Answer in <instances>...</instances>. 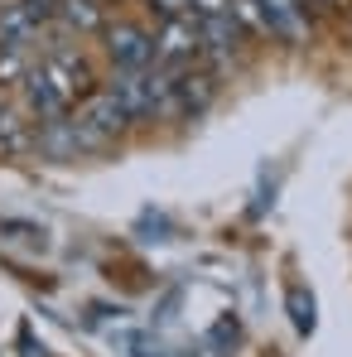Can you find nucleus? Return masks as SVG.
I'll list each match as a JSON object with an SVG mask.
<instances>
[{
	"mask_svg": "<svg viewBox=\"0 0 352 357\" xmlns=\"http://www.w3.org/2000/svg\"><path fill=\"white\" fill-rule=\"evenodd\" d=\"M54 24H63V29H68V34H77V39H87V34H102L112 20H107L102 0H59Z\"/></svg>",
	"mask_w": 352,
	"mask_h": 357,
	"instance_id": "nucleus-8",
	"label": "nucleus"
},
{
	"mask_svg": "<svg viewBox=\"0 0 352 357\" xmlns=\"http://www.w3.org/2000/svg\"><path fill=\"white\" fill-rule=\"evenodd\" d=\"M314 5H343V0H314Z\"/></svg>",
	"mask_w": 352,
	"mask_h": 357,
	"instance_id": "nucleus-15",
	"label": "nucleus"
},
{
	"mask_svg": "<svg viewBox=\"0 0 352 357\" xmlns=\"http://www.w3.org/2000/svg\"><path fill=\"white\" fill-rule=\"evenodd\" d=\"M20 348H24V357H49V348H44V343H34V333H29V328H20Z\"/></svg>",
	"mask_w": 352,
	"mask_h": 357,
	"instance_id": "nucleus-14",
	"label": "nucleus"
},
{
	"mask_svg": "<svg viewBox=\"0 0 352 357\" xmlns=\"http://www.w3.org/2000/svg\"><path fill=\"white\" fill-rule=\"evenodd\" d=\"M232 0H193V15H227Z\"/></svg>",
	"mask_w": 352,
	"mask_h": 357,
	"instance_id": "nucleus-13",
	"label": "nucleus"
},
{
	"mask_svg": "<svg viewBox=\"0 0 352 357\" xmlns=\"http://www.w3.org/2000/svg\"><path fill=\"white\" fill-rule=\"evenodd\" d=\"M222 343H232V348H236V319H222V324L213 328V348H222Z\"/></svg>",
	"mask_w": 352,
	"mask_h": 357,
	"instance_id": "nucleus-12",
	"label": "nucleus"
},
{
	"mask_svg": "<svg viewBox=\"0 0 352 357\" xmlns=\"http://www.w3.org/2000/svg\"><path fill=\"white\" fill-rule=\"evenodd\" d=\"M68 121H72V126H77V130L87 135L92 155L112 150L121 135H125V130L135 126V121H130V112L121 107V102L112 97V92H107V87H102V92H87V97H82V102H77V107L68 112Z\"/></svg>",
	"mask_w": 352,
	"mask_h": 357,
	"instance_id": "nucleus-1",
	"label": "nucleus"
},
{
	"mask_svg": "<svg viewBox=\"0 0 352 357\" xmlns=\"http://www.w3.org/2000/svg\"><path fill=\"white\" fill-rule=\"evenodd\" d=\"M285 309H290V324H294L299 338H309V333L319 328V304L309 295V285H290V290H285Z\"/></svg>",
	"mask_w": 352,
	"mask_h": 357,
	"instance_id": "nucleus-9",
	"label": "nucleus"
},
{
	"mask_svg": "<svg viewBox=\"0 0 352 357\" xmlns=\"http://www.w3.org/2000/svg\"><path fill=\"white\" fill-rule=\"evenodd\" d=\"M198 39H203V54L217 63H227L241 54V20H236L232 10L227 15H198Z\"/></svg>",
	"mask_w": 352,
	"mask_h": 357,
	"instance_id": "nucleus-6",
	"label": "nucleus"
},
{
	"mask_svg": "<svg viewBox=\"0 0 352 357\" xmlns=\"http://www.w3.org/2000/svg\"><path fill=\"white\" fill-rule=\"evenodd\" d=\"M39 34H44V24H39L20 0L0 10V49H20V54H29V49L39 44Z\"/></svg>",
	"mask_w": 352,
	"mask_h": 357,
	"instance_id": "nucleus-7",
	"label": "nucleus"
},
{
	"mask_svg": "<svg viewBox=\"0 0 352 357\" xmlns=\"http://www.w3.org/2000/svg\"><path fill=\"white\" fill-rule=\"evenodd\" d=\"M20 5H24L39 24H54V15H59V0H20Z\"/></svg>",
	"mask_w": 352,
	"mask_h": 357,
	"instance_id": "nucleus-10",
	"label": "nucleus"
},
{
	"mask_svg": "<svg viewBox=\"0 0 352 357\" xmlns=\"http://www.w3.org/2000/svg\"><path fill=\"white\" fill-rule=\"evenodd\" d=\"M0 121H5V112H0Z\"/></svg>",
	"mask_w": 352,
	"mask_h": 357,
	"instance_id": "nucleus-16",
	"label": "nucleus"
},
{
	"mask_svg": "<svg viewBox=\"0 0 352 357\" xmlns=\"http://www.w3.org/2000/svg\"><path fill=\"white\" fill-rule=\"evenodd\" d=\"M150 10H160V20H169V15H193V0H150Z\"/></svg>",
	"mask_w": 352,
	"mask_h": 357,
	"instance_id": "nucleus-11",
	"label": "nucleus"
},
{
	"mask_svg": "<svg viewBox=\"0 0 352 357\" xmlns=\"http://www.w3.org/2000/svg\"><path fill=\"white\" fill-rule=\"evenodd\" d=\"M256 15H261V29L270 39H285V44H299L309 34V15H304V0H251Z\"/></svg>",
	"mask_w": 352,
	"mask_h": 357,
	"instance_id": "nucleus-5",
	"label": "nucleus"
},
{
	"mask_svg": "<svg viewBox=\"0 0 352 357\" xmlns=\"http://www.w3.org/2000/svg\"><path fill=\"white\" fill-rule=\"evenodd\" d=\"M203 59V39H198V15H169L155 29V63L160 68H188Z\"/></svg>",
	"mask_w": 352,
	"mask_h": 357,
	"instance_id": "nucleus-2",
	"label": "nucleus"
},
{
	"mask_svg": "<svg viewBox=\"0 0 352 357\" xmlns=\"http://www.w3.org/2000/svg\"><path fill=\"white\" fill-rule=\"evenodd\" d=\"M217 97V82L208 73H193L188 68H174V87H169V121H198Z\"/></svg>",
	"mask_w": 352,
	"mask_h": 357,
	"instance_id": "nucleus-4",
	"label": "nucleus"
},
{
	"mask_svg": "<svg viewBox=\"0 0 352 357\" xmlns=\"http://www.w3.org/2000/svg\"><path fill=\"white\" fill-rule=\"evenodd\" d=\"M107 39V59L112 68H155V34L145 24H130V20H116L102 29Z\"/></svg>",
	"mask_w": 352,
	"mask_h": 357,
	"instance_id": "nucleus-3",
	"label": "nucleus"
}]
</instances>
